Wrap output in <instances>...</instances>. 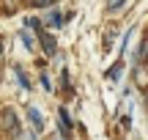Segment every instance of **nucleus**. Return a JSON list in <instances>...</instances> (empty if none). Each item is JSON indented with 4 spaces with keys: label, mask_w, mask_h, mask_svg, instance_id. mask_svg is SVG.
<instances>
[{
    "label": "nucleus",
    "mask_w": 148,
    "mask_h": 140,
    "mask_svg": "<svg viewBox=\"0 0 148 140\" xmlns=\"http://www.w3.org/2000/svg\"><path fill=\"white\" fill-rule=\"evenodd\" d=\"M58 121H60V135L71 137V118H69V110H66V107L58 110Z\"/></svg>",
    "instance_id": "1"
},
{
    "label": "nucleus",
    "mask_w": 148,
    "mask_h": 140,
    "mask_svg": "<svg viewBox=\"0 0 148 140\" xmlns=\"http://www.w3.org/2000/svg\"><path fill=\"white\" fill-rule=\"evenodd\" d=\"M27 118H30V124L36 126V132H41V129H44V118L38 115V110H36V107H27Z\"/></svg>",
    "instance_id": "2"
},
{
    "label": "nucleus",
    "mask_w": 148,
    "mask_h": 140,
    "mask_svg": "<svg viewBox=\"0 0 148 140\" xmlns=\"http://www.w3.org/2000/svg\"><path fill=\"white\" fill-rule=\"evenodd\" d=\"M41 44H44V52H47V55H55L58 47H55V38L49 36V33H41Z\"/></svg>",
    "instance_id": "3"
},
{
    "label": "nucleus",
    "mask_w": 148,
    "mask_h": 140,
    "mask_svg": "<svg viewBox=\"0 0 148 140\" xmlns=\"http://www.w3.org/2000/svg\"><path fill=\"white\" fill-rule=\"evenodd\" d=\"M134 80H137V85H148V74H145L143 63H140V66H137V71H134Z\"/></svg>",
    "instance_id": "4"
},
{
    "label": "nucleus",
    "mask_w": 148,
    "mask_h": 140,
    "mask_svg": "<svg viewBox=\"0 0 148 140\" xmlns=\"http://www.w3.org/2000/svg\"><path fill=\"white\" fill-rule=\"evenodd\" d=\"M16 80H19V85L25 88V91H30V82H27V74H25V71L19 69V66H16Z\"/></svg>",
    "instance_id": "5"
},
{
    "label": "nucleus",
    "mask_w": 148,
    "mask_h": 140,
    "mask_svg": "<svg viewBox=\"0 0 148 140\" xmlns=\"http://www.w3.org/2000/svg\"><path fill=\"white\" fill-rule=\"evenodd\" d=\"M22 44H25L27 49H33V36H30L27 30H22Z\"/></svg>",
    "instance_id": "6"
},
{
    "label": "nucleus",
    "mask_w": 148,
    "mask_h": 140,
    "mask_svg": "<svg viewBox=\"0 0 148 140\" xmlns=\"http://www.w3.org/2000/svg\"><path fill=\"white\" fill-rule=\"evenodd\" d=\"M123 3H126V0H110V3H107V8H110V11H115V8H121Z\"/></svg>",
    "instance_id": "7"
},
{
    "label": "nucleus",
    "mask_w": 148,
    "mask_h": 140,
    "mask_svg": "<svg viewBox=\"0 0 148 140\" xmlns=\"http://www.w3.org/2000/svg\"><path fill=\"white\" fill-rule=\"evenodd\" d=\"M118 74H121V63H115V66L110 69V77H112V80H118Z\"/></svg>",
    "instance_id": "8"
},
{
    "label": "nucleus",
    "mask_w": 148,
    "mask_h": 140,
    "mask_svg": "<svg viewBox=\"0 0 148 140\" xmlns=\"http://www.w3.org/2000/svg\"><path fill=\"white\" fill-rule=\"evenodd\" d=\"M41 85H44V91H52V85H49V77H47V74H41Z\"/></svg>",
    "instance_id": "9"
},
{
    "label": "nucleus",
    "mask_w": 148,
    "mask_h": 140,
    "mask_svg": "<svg viewBox=\"0 0 148 140\" xmlns=\"http://www.w3.org/2000/svg\"><path fill=\"white\" fill-rule=\"evenodd\" d=\"M5 8H8V11H14V8H16V0H5Z\"/></svg>",
    "instance_id": "10"
},
{
    "label": "nucleus",
    "mask_w": 148,
    "mask_h": 140,
    "mask_svg": "<svg viewBox=\"0 0 148 140\" xmlns=\"http://www.w3.org/2000/svg\"><path fill=\"white\" fill-rule=\"evenodd\" d=\"M30 3H33V5H47L49 0H30Z\"/></svg>",
    "instance_id": "11"
},
{
    "label": "nucleus",
    "mask_w": 148,
    "mask_h": 140,
    "mask_svg": "<svg viewBox=\"0 0 148 140\" xmlns=\"http://www.w3.org/2000/svg\"><path fill=\"white\" fill-rule=\"evenodd\" d=\"M49 3H52V0H49Z\"/></svg>",
    "instance_id": "12"
}]
</instances>
